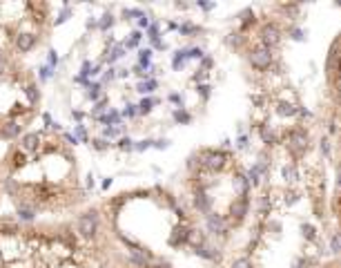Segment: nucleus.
Segmentation results:
<instances>
[{
    "mask_svg": "<svg viewBox=\"0 0 341 268\" xmlns=\"http://www.w3.org/2000/svg\"><path fill=\"white\" fill-rule=\"evenodd\" d=\"M299 233H301V237H303V241H306V243H314V241L321 239L319 228H316L312 221H301L299 224Z\"/></svg>",
    "mask_w": 341,
    "mask_h": 268,
    "instance_id": "aec40b11",
    "label": "nucleus"
},
{
    "mask_svg": "<svg viewBox=\"0 0 341 268\" xmlns=\"http://www.w3.org/2000/svg\"><path fill=\"white\" fill-rule=\"evenodd\" d=\"M203 230L210 239H228L230 233H232L225 215H221V212H216V210L210 212L208 217H203Z\"/></svg>",
    "mask_w": 341,
    "mask_h": 268,
    "instance_id": "0eeeda50",
    "label": "nucleus"
},
{
    "mask_svg": "<svg viewBox=\"0 0 341 268\" xmlns=\"http://www.w3.org/2000/svg\"><path fill=\"white\" fill-rule=\"evenodd\" d=\"M205 29L199 25V23H194V20H183L179 25V34L181 36H185V38H194V36H199V34H203Z\"/></svg>",
    "mask_w": 341,
    "mask_h": 268,
    "instance_id": "393cba45",
    "label": "nucleus"
},
{
    "mask_svg": "<svg viewBox=\"0 0 341 268\" xmlns=\"http://www.w3.org/2000/svg\"><path fill=\"white\" fill-rule=\"evenodd\" d=\"M328 255H332V257H341V230H332L330 235H328Z\"/></svg>",
    "mask_w": 341,
    "mask_h": 268,
    "instance_id": "b1692460",
    "label": "nucleus"
},
{
    "mask_svg": "<svg viewBox=\"0 0 341 268\" xmlns=\"http://www.w3.org/2000/svg\"><path fill=\"white\" fill-rule=\"evenodd\" d=\"M281 148L285 150L290 161L301 163L312 152V134H310L306 125L292 123L281 130Z\"/></svg>",
    "mask_w": 341,
    "mask_h": 268,
    "instance_id": "f257e3e1",
    "label": "nucleus"
},
{
    "mask_svg": "<svg viewBox=\"0 0 341 268\" xmlns=\"http://www.w3.org/2000/svg\"><path fill=\"white\" fill-rule=\"evenodd\" d=\"M250 143H252V139H250V134L248 132H243L236 137V148L243 150V152H248L250 150Z\"/></svg>",
    "mask_w": 341,
    "mask_h": 268,
    "instance_id": "de8ad7c7",
    "label": "nucleus"
},
{
    "mask_svg": "<svg viewBox=\"0 0 341 268\" xmlns=\"http://www.w3.org/2000/svg\"><path fill=\"white\" fill-rule=\"evenodd\" d=\"M243 56H246L250 70H252L254 74H265V72L272 67V63L277 60L275 52L267 50V47H263V45H259L257 40L254 42L250 40V45L243 50Z\"/></svg>",
    "mask_w": 341,
    "mask_h": 268,
    "instance_id": "7ed1b4c3",
    "label": "nucleus"
},
{
    "mask_svg": "<svg viewBox=\"0 0 341 268\" xmlns=\"http://www.w3.org/2000/svg\"><path fill=\"white\" fill-rule=\"evenodd\" d=\"M114 81H116V67H107L105 74H103V78H101L99 83L103 85V87H105L107 83H114Z\"/></svg>",
    "mask_w": 341,
    "mask_h": 268,
    "instance_id": "09e8293b",
    "label": "nucleus"
},
{
    "mask_svg": "<svg viewBox=\"0 0 341 268\" xmlns=\"http://www.w3.org/2000/svg\"><path fill=\"white\" fill-rule=\"evenodd\" d=\"M112 141H107V139H89V148L92 150H96V152H107L109 148H112Z\"/></svg>",
    "mask_w": 341,
    "mask_h": 268,
    "instance_id": "4c0bfd02",
    "label": "nucleus"
},
{
    "mask_svg": "<svg viewBox=\"0 0 341 268\" xmlns=\"http://www.w3.org/2000/svg\"><path fill=\"white\" fill-rule=\"evenodd\" d=\"M156 90H158V81H156V78H145V81H138L136 83V92L138 94L150 96V94H154Z\"/></svg>",
    "mask_w": 341,
    "mask_h": 268,
    "instance_id": "c756f323",
    "label": "nucleus"
},
{
    "mask_svg": "<svg viewBox=\"0 0 341 268\" xmlns=\"http://www.w3.org/2000/svg\"><path fill=\"white\" fill-rule=\"evenodd\" d=\"M230 268H257V266H254L252 257H246V255H241V257H236L232 264H230Z\"/></svg>",
    "mask_w": 341,
    "mask_h": 268,
    "instance_id": "37998d69",
    "label": "nucleus"
},
{
    "mask_svg": "<svg viewBox=\"0 0 341 268\" xmlns=\"http://www.w3.org/2000/svg\"><path fill=\"white\" fill-rule=\"evenodd\" d=\"M236 18H239V32H243V34H248L252 27H259V18L254 14V9H250V7L239 11Z\"/></svg>",
    "mask_w": 341,
    "mask_h": 268,
    "instance_id": "6ab92c4d",
    "label": "nucleus"
},
{
    "mask_svg": "<svg viewBox=\"0 0 341 268\" xmlns=\"http://www.w3.org/2000/svg\"><path fill=\"white\" fill-rule=\"evenodd\" d=\"M279 176L285 184V188H299V184L303 181V170H301V163H295V161H281L279 163Z\"/></svg>",
    "mask_w": 341,
    "mask_h": 268,
    "instance_id": "1a4fd4ad",
    "label": "nucleus"
},
{
    "mask_svg": "<svg viewBox=\"0 0 341 268\" xmlns=\"http://www.w3.org/2000/svg\"><path fill=\"white\" fill-rule=\"evenodd\" d=\"M96 181H94V174H87V188H94Z\"/></svg>",
    "mask_w": 341,
    "mask_h": 268,
    "instance_id": "0e129e2a",
    "label": "nucleus"
},
{
    "mask_svg": "<svg viewBox=\"0 0 341 268\" xmlns=\"http://www.w3.org/2000/svg\"><path fill=\"white\" fill-rule=\"evenodd\" d=\"M52 74H54V70H52V67L42 65L40 70H38V81H40V83H47V81L52 78Z\"/></svg>",
    "mask_w": 341,
    "mask_h": 268,
    "instance_id": "864d4df0",
    "label": "nucleus"
},
{
    "mask_svg": "<svg viewBox=\"0 0 341 268\" xmlns=\"http://www.w3.org/2000/svg\"><path fill=\"white\" fill-rule=\"evenodd\" d=\"M109 186H112V179H105V181H103V186H101V188H103V190H107Z\"/></svg>",
    "mask_w": 341,
    "mask_h": 268,
    "instance_id": "69168bd1",
    "label": "nucleus"
},
{
    "mask_svg": "<svg viewBox=\"0 0 341 268\" xmlns=\"http://www.w3.org/2000/svg\"><path fill=\"white\" fill-rule=\"evenodd\" d=\"M58 63H60V56L52 50V52H50V56H47V67H52V70H54V67H56Z\"/></svg>",
    "mask_w": 341,
    "mask_h": 268,
    "instance_id": "6e6d98bb",
    "label": "nucleus"
},
{
    "mask_svg": "<svg viewBox=\"0 0 341 268\" xmlns=\"http://www.w3.org/2000/svg\"><path fill=\"white\" fill-rule=\"evenodd\" d=\"M145 36L150 38V42L161 40V36H163V34H161V23H158V20H152V25L145 29Z\"/></svg>",
    "mask_w": 341,
    "mask_h": 268,
    "instance_id": "e433bc0d",
    "label": "nucleus"
},
{
    "mask_svg": "<svg viewBox=\"0 0 341 268\" xmlns=\"http://www.w3.org/2000/svg\"><path fill=\"white\" fill-rule=\"evenodd\" d=\"M152 56H154V50H152V47H143V50H138V60H136V65H141L143 70L150 72V67H152Z\"/></svg>",
    "mask_w": 341,
    "mask_h": 268,
    "instance_id": "7c9ffc66",
    "label": "nucleus"
},
{
    "mask_svg": "<svg viewBox=\"0 0 341 268\" xmlns=\"http://www.w3.org/2000/svg\"><path fill=\"white\" fill-rule=\"evenodd\" d=\"M316 148H319L321 157H324L326 161H332L334 159V145H332V139L330 137H321L319 143H316Z\"/></svg>",
    "mask_w": 341,
    "mask_h": 268,
    "instance_id": "cd10ccee",
    "label": "nucleus"
},
{
    "mask_svg": "<svg viewBox=\"0 0 341 268\" xmlns=\"http://www.w3.org/2000/svg\"><path fill=\"white\" fill-rule=\"evenodd\" d=\"M154 145V139H141V141H134V152H145Z\"/></svg>",
    "mask_w": 341,
    "mask_h": 268,
    "instance_id": "3c124183",
    "label": "nucleus"
},
{
    "mask_svg": "<svg viewBox=\"0 0 341 268\" xmlns=\"http://www.w3.org/2000/svg\"><path fill=\"white\" fill-rule=\"evenodd\" d=\"M71 14H74V9H71L69 5H65V7L56 14V18H54V25H63V23H67V20H69V16H71Z\"/></svg>",
    "mask_w": 341,
    "mask_h": 268,
    "instance_id": "79ce46f5",
    "label": "nucleus"
},
{
    "mask_svg": "<svg viewBox=\"0 0 341 268\" xmlns=\"http://www.w3.org/2000/svg\"><path fill=\"white\" fill-rule=\"evenodd\" d=\"M285 27V36H288L290 40L295 42H306L308 36H306V29H303L301 25H295V23H290V25H283Z\"/></svg>",
    "mask_w": 341,
    "mask_h": 268,
    "instance_id": "a878e982",
    "label": "nucleus"
},
{
    "mask_svg": "<svg viewBox=\"0 0 341 268\" xmlns=\"http://www.w3.org/2000/svg\"><path fill=\"white\" fill-rule=\"evenodd\" d=\"M285 38V27L281 20H277V18H267V20L259 23L257 27V42L259 45L267 47V50L275 52L277 47H281V42Z\"/></svg>",
    "mask_w": 341,
    "mask_h": 268,
    "instance_id": "20e7f679",
    "label": "nucleus"
},
{
    "mask_svg": "<svg viewBox=\"0 0 341 268\" xmlns=\"http://www.w3.org/2000/svg\"><path fill=\"white\" fill-rule=\"evenodd\" d=\"M199 154H201L203 170H208V172H212V174H221L223 170L234 166L232 152H225L221 148H199Z\"/></svg>",
    "mask_w": 341,
    "mask_h": 268,
    "instance_id": "39448f33",
    "label": "nucleus"
},
{
    "mask_svg": "<svg viewBox=\"0 0 341 268\" xmlns=\"http://www.w3.org/2000/svg\"><path fill=\"white\" fill-rule=\"evenodd\" d=\"M246 174H248V181H250V186H252V188H259V190L263 188V174H261V170L254 166V163L246 170Z\"/></svg>",
    "mask_w": 341,
    "mask_h": 268,
    "instance_id": "c85d7f7f",
    "label": "nucleus"
},
{
    "mask_svg": "<svg viewBox=\"0 0 341 268\" xmlns=\"http://www.w3.org/2000/svg\"><path fill=\"white\" fill-rule=\"evenodd\" d=\"M169 143H172L169 139H154V145H152V148L154 150H167Z\"/></svg>",
    "mask_w": 341,
    "mask_h": 268,
    "instance_id": "5fc2aeb1",
    "label": "nucleus"
},
{
    "mask_svg": "<svg viewBox=\"0 0 341 268\" xmlns=\"http://www.w3.org/2000/svg\"><path fill=\"white\" fill-rule=\"evenodd\" d=\"M156 105H161V99H158V96H143V99L136 103L138 117H148V114H150Z\"/></svg>",
    "mask_w": 341,
    "mask_h": 268,
    "instance_id": "5701e85b",
    "label": "nucleus"
},
{
    "mask_svg": "<svg viewBox=\"0 0 341 268\" xmlns=\"http://www.w3.org/2000/svg\"><path fill=\"white\" fill-rule=\"evenodd\" d=\"M22 134H25V125L16 119L0 125V139H3V141H18Z\"/></svg>",
    "mask_w": 341,
    "mask_h": 268,
    "instance_id": "2eb2a0df",
    "label": "nucleus"
},
{
    "mask_svg": "<svg viewBox=\"0 0 341 268\" xmlns=\"http://www.w3.org/2000/svg\"><path fill=\"white\" fill-rule=\"evenodd\" d=\"M132 76V72L127 70V67H118L116 70V78H120V81H123V78H130Z\"/></svg>",
    "mask_w": 341,
    "mask_h": 268,
    "instance_id": "13d9d810",
    "label": "nucleus"
},
{
    "mask_svg": "<svg viewBox=\"0 0 341 268\" xmlns=\"http://www.w3.org/2000/svg\"><path fill=\"white\" fill-rule=\"evenodd\" d=\"M14 50L16 54H29L32 50H36L38 47V34L36 32H27V29H20L16 36H14Z\"/></svg>",
    "mask_w": 341,
    "mask_h": 268,
    "instance_id": "9d476101",
    "label": "nucleus"
},
{
    "mask_svg": "<svg viewBox=\"0 0 341 268\" xmlns=\"http://www.w3.org/2000/svg\"><path fill=\"white\" fill-rule=\"evenodd\" d=\"M205 56V50L203 47H199V45H187L185 47V58L187 60H199L201 63V58Z\"/></svg>",
    "mask_w": 341,
    "mask_h": 268,
    "instance_id": "c9c22d12",
    "label": "nucleus"
},
{
    "mask_svg": "<svg viewBox=\"0 0 341 268\" xmlns=\"http://www.w3.org/2000/svg\"><path fill=\"white\" fill-rule=\"evenodd\" d=\"M114 25H116V16H114V14H109V11H105V14L101 16V20H99V32L107 34Z\"/></svg>",
    "mask_w": 341,
    "mask_h": 268,
    "instance_id": "473e14b6",
    "label": "nucleus"
},
{
    "mask_svg": "<svg viewBox=\"0 0 341 268\" xmlns=\"http://www.w3.org/2000/svg\"><path fill=\"white\" fill-rule=\"evenodd\" d=\"M192 253L197 255L199 259L210 261V264H221V261H223V248H221V246H216V243L212 241V239H208V241L203 243V246L194 248Z\"/></svg>",
    "mask_w": 341,
    "mask_h": 268,
    "instance_id": "9b49d317",
    "label": "nucleus"
},
{
    "mask_svg": "<svg viewBox=\"0 0 341 268\" xmlns=\"http://www.w3.org/2000/svg\"><path fill=\"white\" fill-rule=\"evenodd\" d=\"M250 212H252V197H234L228 204V212H225L230 228L243 226V221L250 217Z\"/></svg>",
    "mask_w": 341,
    "mask_h": 268,
    "instance_id": "423d86ee",
    "label": "nucleus"
},
{
    "mask_svg": "<svg viewBox=\"0 0 341 268\" xmlns=\"http://www.w3.org/2000/svg\"><path fill=\"white\" fill-rule=\"evenodd\" d=\"M208 239H210V237L205 235V230H203V228H199V226H192V228H190V237H187V246H190L192 251H194V248L203 246V243L208 241Z\"/></svg>",
    "mask_w": 341,
    "mask_h": 268,
    "instance_id": "4be33fe9",
    "label": "nucleus"
},
{
    "mask_svg": "<svg viewBox=\"0 0 341 268\" xmlns=\"http://www.w3.org/2000/svg\"><path fill=\"white\" fill-rule=\"evenodd\" d=\"M197 7L203 9V11H212V9L216 7V3H197Z\"/></svg>",
    "mask_w": 341,
    "mask_h": 268,
    "instance_id": "680f3d73",
    "label": "nucleus"
},
{
    "mask_svg": "<svg viewBox=\"0 0 341 268\" xmlns=\"http://www.w3.org/2000/svg\"><path fill=\"white\" fill-rule=\"evenodd\" d=\"M120 117H123V119H136L138 117V107L134 105V103H127L125 109L120 112Z\"/></svg>",
    "mask_w": 341,
    "mask_h": 268,
    "instance_id": "603ef678",
    "label": "nucleus"
},
{
    "mask_svg": "<svg viewBox=\"0 0 341 268\" xmlns=\"http://www.w3.org/2000/svg\"><path fill=\"white\" fill-rule=\"evenodd\" d=\"M85 94H87V99L94 101V103H99L103 96H105V92H103V85H101L99 81H96V83H89V87H87V92H85Z\"/></svg>",
    "mask_w": 341,
    "mask_h": 268,
    "instance_id": "72a5a7b5",
    "label": "nucleus"
},
{
    "mask_svg": "<svg viewBox=\"0 0 341 268\" xmlns=\"http://www.w3.org/2000/svg\"><path fill=\"white\" fill-rule=\"evenodd\" d=\"M334 186H337V192H341V161H337V176H334Z\"/></svg>",
    "mask_w": 341,
    "mask_h": 268,
    "instance_id": "bf43d9fd",
    "label": "nucleus"
},
{
    "mask_svg": "<svg viewBox=\"0 0 341 268\" xmlns=\"http://www.w3.org/2000/svg\"><path fill=\"white\" fill-rule=\"evenodd\" d=\"M199 67L203 72H212L216 67V60H214V56H210V54H205L203 58H201V63H199Z\"/></svg>",
    "mask_w": 341,
    "mask_h": 268,
    "instance_id": "49530a36",
    "label": "nucleus"
},
{
    "mask_svg": "<svg viewBox=\"0 0 341 268\" xmlns=\"http://www.w3.org/2000/svg\"><path fill=\"white\" fill-rule=\"evenodd\" d=\"M252 130L257 132L259 141L265 150H275V148L281 145V130L275 127V125H270L267 121H263V123H252Z\"/></svg>",
    "mask_w": 341,
    "mask_h": 268,
    "instance_id": "6e6552de",
    "label": "nucleus"
},
{
    "mask_svg": "<svg viewBox=\"0 0 341 268\" xmlns=\"http://www.w3.org/2000/svg\"><path fill=\"white\" fill-rule=\"evenodd\" d=\"M167 101L172 103L174 107H185V99H183V94H181V92H169Z\"/></svg>",
    "mask_w": 341,
    "mask_h": 268,
    "instance_id": "8fccbe9b",
    "label": "nucleus"
},
{
    "mask_svg": "<svg viewBox=\"0 0 341 268\" xmlns=\"http://www.w3.org/2000/svg\"><path fill=\"white\" fill-rule=\"evenodd\" d=\"M223 42L230 47V50H234V52H243L246 47L250 45V38H248V34H243V32H230L228 36L223 38Z\"/></svg>",
    "mask_w": 341,
    "mask_h": 268,
    "instance_id": "a211bd4d",
    "label": "nucleus"
},
{
    "mask_svg": "<svg viewBox=\"0 0 341 268\" xmlns=\"http://www.w3.org/2000/svg\"><path fill=\"white\" fill-rule=\"evenodd\" d=\"M190 81H192L194 85H203V83H208V81H210V72H203L201 67H197V70H194V74L190 76Z\"/></svg>",
    "mask_w": 341,
    "mask_h": 268,
    "instance_id": "a19ab883",
    "label": "nucleus"
},
{
    "mask_svg": "<svg viewBox=\"0 0 341 268\" xmlns=\"http://www.w3.org/2000/svg\"><path fill=\"white\" fill-rule=\"evenodd\" d=\"M85 117H87V114L81 112V109H74V112H71V119L76 121V125H78V123H83V119H85Z\"/></svg>",
    "mask_w": 341,
    "mask_h": 268,
    "instance_id": "052dcab7",
    "label": "nucleus"
},
{
    "mask_svg": "<svg viewBox=\"0 0 341 268\" xmlns=\"http://www.w3.org/2000/svg\"><path fill=\"white\" fill-rule=\"evenodd\" d=\"M114 145H116L118 150H123V152H134V141H132V137H120Z\"/></svg>",
    "mask_w": 341,
    "mask_h": 268,
    "instance_id": "a18cd8bd",
    "label": "nucleus"
},
{
    "mask_svg": "<svg viewBox=\"0 0 341 268\" xmlns=\"http://www.w3.org/2000/svg\"><path fill=\"white\" fill-rule=\"evenodd\" d=\"M185 63H187V58H185V47H181V50H176L174 54H172V70L174 72H181L185 67Z\"/></svg>",
    "mask_w": 341,
    "mask_h": 268,
    "instance_id": "f704fd0d",
    "label": "nucleus"
},
{
    "mask_svg": "<svg viewBox=\"0 0 341 268\" xmlns=\"http://www.w3.org/2000/svg\"><path fill=\"white\" fill-rule=\"evenodd\" d=\"M303 199V192L299 188H281L279 190V206H283V208H295V206H299Z\"/></svg>",
    "mask_w": 341,
    "mask_h": 268,
    "instance_id": "dca6fc26",
    "label": "nucleus"
},
{
    "mask_svg": "<svg viewBox=\"0 0 341 268\" xmlns=\"http://www.w3.org/2000/svg\"><path fill=\"white\" fill-rule=\"evenodd\" d=\"M42 137L45 134L42 132H36V130H29V132H25L20 139H18V148H20L25 154H36L38 152V148H40V141H42Z\"/></svg>",
    "mask_w": 341,
    "mask_h": 268,
    "instance_id": "ddd939ff",
    "label": "nucleus"
},
{
    "mask_svg": "<svg viewBox=\"0 0 341 268\" xmlns=\"http://www.w3.org/2000/svg\"><path fill=\"white\" fill-rule=\"evenodd\" d=\"M152 50H156V52H165L167 50V42L165 40H154V42H152Z\"/></svg>",
    "mask_w": 341,
    "mask_h": 268,
    "instance_id": "4d7b16f0",
    "label": "nucleus"
},
{
    "mask_svg": "<svg viewBox=\"0 0 341 268\" xmlns=\"http://www.w3.org/2000/svg\"><path fill=\"white\" fill-rule=\"evenodd\" d=\"M74 137L78 139V141H83V143H89L87 125H85V123H78V125H74Z\"/></svg>",
    "mask_w": 341,
    "mask_h": 268,
    "instance_id": "c03bdc74",
    "label": "nucleus"
},
{
    "mask_svg": "<svg viewBox=\"0 0 341 268\" xmlns=\"http://www.w3.org/2000/svg\"><path fill=\"white\" fill-rule=\"evenodd\" d=\"M167 29H169V32H179V23H176V20H167Z\"/></svg>",
    "mask_w": 341,
    "mask_h": 268,
    "instance_id": "e2e57ef3",
    "label": "nucleus"
},
{
    "mask_svg": "<svg viewBox=\"0 0 341 268\" xmlns=\"http://www.w3.org/2000/svg\"><path fill=\"white\" fill-rule=\"evenodd\" d=\"M281 221H279L277 217H270V219H265L263 221V237H272V239H279L281 237Z\"/></svg>",
    "mask_w": 341,
    "mask_h": 268,
    "instance_id": "412c9836",
    "label": "nucleus"
},
{
    "mask_svg": "<svg viewBox=\"0 0 341 268\" xmlns=\"http://www.w3.org/2000/svg\"><path fill=\"white\" fill-rule=\"evenodd\" d=\"M197 96L201 99V103H208V101L212 99V85H210V83L197 85Z\"/></svg>",
    "mask_w": 341,
    "mask_h": 268,
    "instance_id": "ea45409f",
    "label": "nucleus"
},
{
    "mask_svg": "<svg viewBox=\"0 0 341 268\" xmlns=\"http://www.w3.org/2000/svg\"><path fill=\"white\" fill-rule=\"evenodd\" d=\"M71 228L78 237H83L85 241H96L101 237V230H103V215L99 208H89L81 212V215L74 217L71 221Z\"/></svg>",
    "mask_w": 341,
    "mask_h": 268,
    "instance_id": "f03ea898",
    "label": "nucleus"
},
{
    "mask_svg": "<svg viewBox=\"0 0 341 268\" xmlns=\"http://www.w3.org/2000/svg\"><path fill=\"white\" fill-rule=\"evenodd\" d=\"M36 215H38V210H36V206L34 204H29V201H18L16 204V219L20 224H32Z\"/></svg>",
    "mask_w": 341,
    "mask_h": 268,
    "instance_id": "f3484780",
    "label": "nucleus"
},
{
    "mask_svg": "<svg viewBox=\"0 0 341 268\" xmlns=\"http://www.w3.org/2000/svg\"><path fill=\"white\" fill-rule=\"evenodd\" d=\"M194 226V221H181L179 226H174L172 228V233H169V237H167V243L174 248H183V246H187V237H190V228Z\"/></svg>",
    "mask_w": 341,
    "mask_h": 268,
    "instance_id": "f8f14e48",
    "label": "nucleus"
},
{
    "mask_svg": "<svg viewBox=\"0 0 341 268\" xmlns=\"http://www.w3.org/2000/svg\"><path fill=\"white\" fill-rule=\"evenodd\" d=\"M141 40H143V32L141 29H134V32L123 40V47L125 50H136V47L141 45Z\"/></svg>",
    "mask_w": 341,
    "mask_h": 268,
    "instance_id": "2f4dec72",
    "label": "nucleus"
},
{
    "mask_svg": "<svg viewBox=\"0 0 341 268\" xmlns=\"http://www.w3.org/2000/svg\"><path fill=\"white\" fill-rule=\"evenodd\" d=\"M172 121L176 125H190L194 117H192V112L187 107H174L172 109Z\"/></svg>",
    "mask_w": 341,
    "mask_h": 268,
    "instance_id": "bb28decb",
    "label": "nucleus"
},
{
    "mask_svg": "<svg viewBox=\"0 0 341 268\" xmlns=\"http://www.w3.org/2000/svg\"><path fill=\"white\" fill-rule=\"evenodd\" d=\"M232 190L236 197H252V186H250V181H248V174H246V170L236 166V172L232 176Z\"/></svg>",
    "mask_w": 341,
    "mask_h": 268,
    "instance_id": "4468645a",
    "label": "nucleus"
},
{
    "mask_svg": "<svg viewBox=\"0 0 341 268\" xmlns=\"http://www.w3.org/2000/svg\"><path fill=\"white\" fill-rule=\"evenodd\" d=\"M120 16H123V20H134V18H141V16H145V11L141 9V7H125L123 11H120Z\"/></svg>",
    "mask_w": 341,
    "mask_h": 268,
    "instance_id": "58836bf2",
    "label": "nucleus"
}]
</instances>
